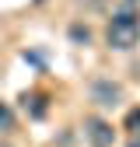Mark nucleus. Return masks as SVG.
Returning a JSON list of instances; mask_svg holds the SVG:
<instances>
[{"mask_svg":"<svg viewBox=\"0 0 140 147\" xmlns=\"http://www.w3.org/2000/svg\"><path fill=\"white\" fill-rule=\"evenodd\" d=\"M7 130H14V112L0 102V133H7Z\"/></svg>","mask_w":140,"mask_h":147,"instance_id":"obj_5","label":"nucleus"},{"mask_svg":"<svg viewBox=\"0 0 140 147\" xmlns=\"http://www.w3.org/2000/svg\"><path fill=\"white\" fill-rule=\"evenodd\" d=\"M126 130H133V133H140V109H133V112L126 116Z\"/></svg>","mask_w":140,"mask_h":147,"instance_id":"obj_6","label":"nucleus"},{"mask_svg":"<svg viewBox=\"0 0 140 147\" xmlns=\"http://www.w3.org/2000/svg\"><path fill=\"white\" fill-rule=\"evenodd\" d=\"M0 147H7V144H0Z\"/></svg>","mask_w":140,"mask_h":147,"instance_id":"obj_9","label":"nucleus"},{"mask_svg":"<svg viewBox=\"0 0 140 147\" xmlns=\"http://www.w3.org/2000/svg\"><path fill=\"white\" fill-rule=\"evenodd\" d=\"M91 102H98V105H105V109H112V105L122 102V88H119L116 81H109V77H98V81L91 84Z\"/></svg>","mask_w":140,"mask_h":147,"instance_id":"obj_3","label":"nucleus"},{"mask_svg":"<svg viewBox=\"0 0 140 147\" xmlns=\"http://www.w3.org/2000/svg\"><path fill=\"white\" fill-rule=\"evenodd\" d=\"M21 102H25V109H28L35 119H39V116H46V102H42V95H25Z\"/></svg>","mask_w":140,"mask_h":147,"instance_id":"obj_4","label":"nucleus"},{"mask_svg":"<svg viewBox=\"0 0 140 147\" xmlns=\"http://www.w3.org/2000/svg\"><path fill=\"white\" fill-rule=\"evenodd\" d=\"M70 35H74L77 42H88V39H91V32H88V28H81V25H74V28H70Z\"/></svg>","mask_w":140,"mask_h":147,"instance_id":"obj_7","label":"nucleus"},{"mask_svg":"<svg viewBox=\"0 0 140 147\" xmlns=\"http://www.w3.org/2000/svg\"><path fill=\"white\" fill-rule=\"evenodd\" d=\"M126 147H140V137H133V140H130V144H126Z\"/></svg>","mask_w":140,"mask_h":147,"instance_id":"obj_8","label":"nucleus"},{"mask_svg":"<svg viewBox=\"0 0 140 147\" xmlns=\"http://www.w3.org/2000/svg\"><path fill=\"white\" fill-rule=\"evenodd\" d=\"M84 137H88V144L91 147H112V140H116V130L105 119H98V116H88L84 119Z\"/></svg>","mask_w":140,"mask_h":147,"instance_id":"obj_2","label":"nucleus"},{"mask_svg":"<svg viewBox=\"0 0 140 147\" xmlns=\"http://www.w3.org/2000/svg\"><path fill=\"white\" fill-rule=\"evenodd\" d=\"M105 42H109L112 49L119 53H126L140 42V14L133 11H119L109 18V28H105Z\"/></svg>","mask_w":140,"mask_h":147,"instance_id":"obj_1","label":"nucleus"}]
</instances>
